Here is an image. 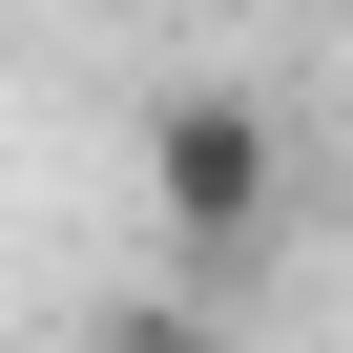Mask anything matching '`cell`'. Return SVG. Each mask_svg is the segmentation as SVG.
<instances>
[{"label":"cell","instance_id":"cell-1","mask_svg":"<svg viewBox=\"0 0 353 353\" xmlns=\"http://www.w3.org/2000/svg\"><path fill=\"white\" fill-rule=\"evenodd\" d=\"M145 229H166V291L250 312L270 291V229H291V145L250 83H166L145 104Z\"/></svg>","mask_w":353,"mask_h":353},{"label":"cell","instance_id":"cell-2","mask_svg":"<svg viewBox=\"0 0 353 353\" xmlns=\"http://www.w3.org/2000/svg\"><path fill=\"white\" fill-rule=\"evenodd\" d=\"M83 353H250V312H208V291H166V270H145V291L83 312Z\"/></svg>","mask_w":353,"mask_h":353}]
</instances>
